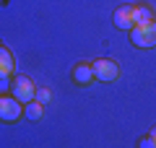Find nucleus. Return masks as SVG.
I'll list each match as a JSON object with an SVG mask.
<instances>
[{"label":"nucleus","instance_id":"nucleus-1","mask_svg":"<svg viewBox=\"0 0 156 148\" xmlns=\"http://www.w3.org/2000/svg\"><path fill=\"white\" fill-rule=\"evenodd\" d=\"M130 42L135 47H156V21H146V23H135L130 29Z\"/></svg>","mask_w":156,"mask_h":148},{"label":"nucleus","instance_id":"nucleus-2","mask_svg":"<svg viewBox=\"0 0 156 148\" xmlns=\"http://www.w3.org/2000/svg\"><path fill=\"white\" fill-rule=\"evenodd\" d=\"M23 115V107L13 93H0V120L3 122H16Z\"/></svg>","mask_w":156,"mask_h":148},{"label":"nucleus","instance_id":"nucleus-3","mask_svg":"<svg viewBox=\"0 0 156 148\" xmlns=\"http://www.w3.org/2000/svg\"><path fill=\"white\" fill-rule=\"evenodd\" d=\"M11 93L21 101V104H26V101H31L34 99V93H37V86L31 83V78H26V76H16L11 81Z\"/></svg>","mask_w":156,"mask_h":148},{"label":"nucleus","instance_id":"nucleus-4","mask_svg":"<svg viewBox=\"0 0 156 148\" xmlns=\"http://www.w3.org/2000/svg\"><path fill=\"white\" fill-rule=\"evenodd\" d=\"M91 70H94V78H99V81H104V83L115 81V78L120 76V65H117L115 60H107V57L94 60L91 62Z\"/></svg>","mask_w":156,"mask_h":148},{"label":"nucleus","instance_id":"nucleus-5","mask_svg":"<svg viewBox=\"0 0 156 148\" xmlns=\"http://www.w3.org/2000/svg\"><path fill=\"white\" fill-rule=\"evenodd\" d=\"M112 21H115L117 29H133V5H120L115 8V16H112Z\"/></svg>","mask_w":156,"mask_h":148},{"label":"nucleus","instance_id":"nucleus-6","mask_svg":"<svg viewBox=\"0 0 156 148\" xmlns=\"http://www.w3.org/2000/svg\"><path fill=\"white\" fill-rule=\"evenodd\" d=\"M70 78H73V83H78V86H89V83L94 81V70H91L89 62H78V65L73 68Z\"/></svg>","mask_w":156,"mask_h":148},{"label":"nucleus","instance_id":"nucleus-7","mask_svg":"<svg viewBox=\"0 0 156 148\" xmlns=\"http://www.w3.org/2000/svg\"><path fill=\"white\" fill-rule=\"evenodd\" d=\"M146 21H154V11H151V5H146V3L133 5V26H135V23H146Z\"/></svg>","mask_w":156,"mask_h":148},{"label":"nucleus","instance_id":"nucleus-8","mask_svg":"<svg viewBox=\"0 0 156 148\" xmlns=\"http://www.w3.org/2000/svg\"><path fill=\"white\" fill-rule=\"evenodd\" d=\"M13 70H16V60H13L11 49L0 47V73H5V76H13Z\"/></svg>","mask_w":156,"mask_h":148},{"label":"nucleus","instance_id":"nucleus-9","mask_svg":"<svg viewBox=\"0 0 156 148\" xmlns=\"http://www.w3.org/2000/svg\"><path fill=\"white\" fill-rule=\"evenodd\" d=\"M23 115H26V117H29L31 122H37L39 117L44 115V112H42V101H37V99H31V101H26V107H23Z\"/></svg>","mask_w":156,"mask_h":148},{"label":"nucleus","instance_id":"nucleus-10","mask_svg":"<svg viewBox=\"0 0 156 148\" xmlns=\"http://www.w3.org/2000/svg\"><path fill=\"white\" fill-rule=\"evenodd\" d=\"M34 99H37V101H42V104H47V101L52 99V91H50V88H37Z\"/></svg>","mask_w":156,"mask_h":148},{"label":"nucleus","instance_id":"nucleus-11","mask_svg":"<svg viewBox=\"0 0 156 148\" xmlns=\"http://www.w3.org/2000/svg\"><path fill=\"white\" fill-rule=\"evenodd\" d=\"M11 76H5V73H0V91H11Z\"/></svg>","mask_w":156,"mask_h":148},{"label":"nucleus","instance_id":"nucleus-12","mask_svg":"<svg viewBox=\"0 0 156 148\" xmlns=\"http://www.w3.org/2000/svg\"><path fill=\"white\" fill-rule=\"evenodd\" d=\"M138 146H143V148H156V146H154V140H151V135L140 138V140H138Z\"/></svg>","mask_w":156,"mask_h":148},{"label":"nucleus","instance_id":"nucleus-13","mask_svg":"<svg viewBox=\"0 0 156 148\" xmlns=\"http://www.w3.org/2000/svg\"><path fill=\"white\" fill-rule=\"evenodd\" d=\"M148 135H151V140H154V146H156V125L151 127V132H148Z\"/></svg>","mask_w":156,"mask_h":148}]
</instances>
